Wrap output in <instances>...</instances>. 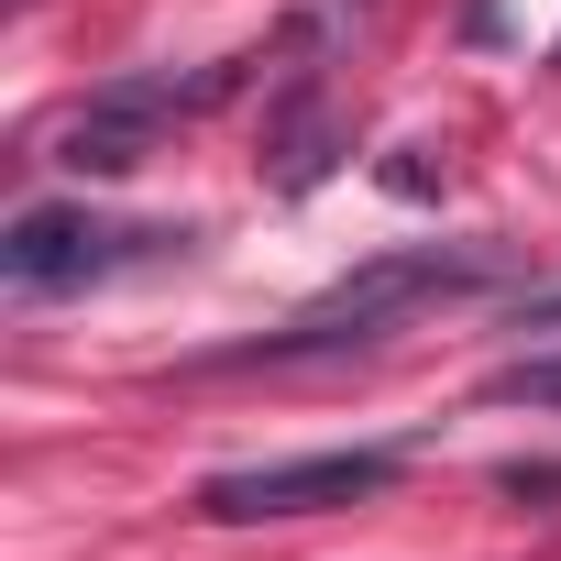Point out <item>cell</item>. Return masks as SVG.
I'll use <instances>...</instances> for the list:
<instances>
[{
    "mask_svg": "<svg viewBox=\"0 0 561 561\" xmlns=\"http://www.w3.org/2000/svg\"><path fill=\"white\" fill-rule=\"evenodd\" d=\"M495 275V253H462V242H397V253H375L364 275H342L331 298H309L287 331H264L242 364H320V353H375V342H397L430 298H462V287H484Z\"/></svg>",
    "mask_w": 561,
    "mask_h": 561,
    "instance_id": "cell-1",
    "label": "cell"
},
{
    "mask_svg": "<svg viewBox=\"0 0 561 561\" xmlns=\"http://www.w3.org/2000/svg\"><path fill=\"white\" fill-rule=\"evenodd\" d=\"M484 397H495V408H561V353H517Z\"/></svg>",
    "mask_w": 561,
    "mask_h": 561,
    "instance_id": "cell-5",
    "label": "cell"
},
{
    "mask_svg": "<svg viewBox=\"0 0 561 561\" xmlns=\"http://www.w3.org/2000/svg\"><path fill=\"white\" fill-rule=\"evenodd\" d=\"M165 242H187V231H144V220H111V209H23L0 231V275L23 298H67V287H111V275L154 264Z\"/></svg>",
    "mask_w": 561,
    "mask_h": 561,
    "instance_id": "cell-3",
    "label": "cell"
},
{
    "mask_svg": "<svg viewBox=\"0 0 561 561\" xmlns=\"http://www.w3.org/2000/svg\"><path fill=\"white\" fill-rule=\"evenodd\" d=\"M231 89H242V56H231V67H209V78H187V89H176V78H111L100 100H78V111H67L56 165H67V176H133V165H144L187 111H209V100H231Z\"/></svg>",
    "mask_w": 561,
    "mask_h": 561,
    "instance_id": "cell-2",
    "label": "cell"
},
{
    "mask_svg": "<svg viewBox=\"0 0 561 561\" xmlns=\"http://www.w3.org/2000/svg\"><path fill=\"white\" fill-rule=\"evenodd\" d=\"M528 331H561V298H528Z\"/></svg>",
    "mask_w": 561,
    "mask_h": 561,
    "instance_id": "cell-6",
    "label": "cell"
},
{
    "mask_svg": "<svg viewBox=\"0 0 561 561\" xmlns=\"http://www.w3.org/2000/svg\"><path fill=\"white\" fill-rule=\"evenodd\" d=\"M397 484V451H309V462H242V473H209L198 484V517L220 528H253V517H320V506H364Z\"/></svg>",
    "mask_w": 561,
    "mask_h": 561,
    "instance_id": "cell-4",
    "label": "cell"
}]
</instances>
